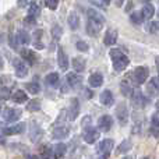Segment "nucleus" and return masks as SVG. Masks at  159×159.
<instances>
[{
  "mask_svg": "<svg viewBox=\"0 0 159 159\" xmlns=\"http://www.w3.org/2000/svg\"><path fill=\"white\" fill-rule=\"evenodd\" d=\"M120 91L126 98H133V95H134V92H135V89L133 88V84L129 80H123V81L120 82Z\"/></svg>",
  "mask_w": 159,
  "mask_h": 159,
  "instance_id": "412c9836",
  "label": "nucleus"
},
{
  "mask_svg": "<svg viewBox=\"0 0 159 159\" xmlns=\"http://www.w3.org/2000/svg\"><path fill=\"white\" fill-rule=\"evenodd\" d=\"M28 129H30V140L32 141V143H36L39 138H42V135H43V129L39 126V123L36 120H31Z\"/></svg>",
  "mask_w": 159,
  "mask_h": 159,
  "instance_id": "1a4fd4ad",
  "label": "nucleus"
},
{
  "mask_svg": "<svg viewBox=\"0 0 159 159\" xmlns=\"http://www.w3.org/2000/svg\"><path fill=\"white\" fill-rule=\"evenodd\" d=\"M13 67H14V73L18 78H25L28 75V64L25 63L22 59H14L13 60Z\"/></svg>",
  "mask_w": 159,
  "mask_h": 159,
  "instance_id": "0eeeda50",
  "label": "nucleus"
},
{
  "mask_svg": "<svg viewBox=\"0 0 159 159\" xmlns=\"http://www.w3.org/2000/svg\"><path fill=\"white\" fill-rule=\"evenodd\" d=\"M133 148V144L130 140H123L120 144H119L117 149H116V152H117V155H123V154H127V152H130V149Z\"/></svg>",
  "mask_w": 159,
  "mask_h": 159,
  "instance_id": "c85d7f7f",
  "label": "nucleus"
},
{
  "mask_svg": "<svg viewBox=\"0 0 159 159\" xmlns=\"http://www.w3.org/2000/svg\"><path fill=\"white\" fill-rule=\"evenodd\" d=\"M70 135V127L67 126H56L52 131L53 140H64Z\"/></svg>",
  "mask_w": 159,
  "mask_h": 159,
  "instance_id": "4468645a",
  "label": "nucleus"
},
{
  "mask_svg": "<svg viewBox=\"0 0 159 159\" xmlns=\"http://www.w3.org/2000/svg\"><path fill=\"white\" fill-rule=\"evenodd\" d=\"M11 101L16 105L28 103V95H27V92H24L22 89H17V91H14L13 95H11Z\"/></svg>",
  "mask_w": 159,
  "mask_h": 159,
  "instance_id": "aec40b11",
  "label": "nucleus"
},
{
  "mask_svg": "<svg viewBox=\"0 0 159 159\" xmlns=\"http://www.w3.org/2000/svg\"><path fill=\"white\" fill-rule=\"evenodd\" d=\"M99 102H101L103 106L110 107L113 103H115V96H113V92L110 89H103L99 95Z\"/></svg>",
  "mask_w": 159,
  "mask_h": 159,
  "instance_id": "dca6fc26",
  "label": "nucleus"
},
{
  "mask_svg": "<svg viewBox=\"0 0 159 159\" xmlns=\"http://www.w3.org/2000/svg\"><path fill=\"white\" fill-rule=\"evenodd\" d=\"M155 64H157V70H158V77H159V56L155 57Z\"/></svg>",
  "mask_w": 159,
  "mask_h": 159,
  "instance_id": "8fccbe9b",
  "label": "nucleus"
},
{
  "mask_svg": "<svg viewBox=\"0 0 159 159\" xmlns=\"http://www.w3.org/2000/svg\"><path fill=\"white\" fill-rule=\"evenodd\" d=\"M21 59L28 64V66H32L36 60V55L34 50H30V49H21Z\"/></svg>",
  "mask_w": 159,
  "mask_h": 159,
  "instance_id": "5701e85b",
  "label": "nucleus"
},
{
  "mask_svg": "<svg viewBox=\"0 0 159 159\" xmlns=\"http://www.w3.org/2000/svg\"><path fill=\"white\" fill-rule=\"evenodd\" d=\"M45 6H46L49 10H56L59 7V2L57 0H53V2H45Z\"/></svg>",
  "mask_w": 159,
  "mask_h": 159,
  "instance_id": "37998d69",
  "label": "nucleus"
},
{
  "mask_svg": "<svg viewBox=\"0 0 159 159\" xmlns=\"http://www.w3.org/2000/svg\"><path fill=\"white\" fill-rule=\"evenodd\" d=\"M16 36H17V42H18L20 45H30L31 43V35H30V32H27L25 30H18Z\"/></svg>",
  "mask_w": 159,
  "mask_h": 159,
  "instance_id": "a878e982",
  "label": "nucleus"
},
{
  "mask_svg": "<svg viewBox=\"0 0 159 159\" xmlns=\"http://www.w3.org/2000/svg\"><path fill=\"white\" fill-rule=\"evenodd\" d=\"M115 116H116V119H117V121L120 123V126H126V124L129 123L130 112H129V107H127L126 102H120V103L116 106Z\"/></svg>",
  "mask_w": 159,
  "mask_h": 159,
  "instance_id": "20e7f679",
  "label": "nucleus"
},
{
  "mask_svg": "<svg viewBox=\"0 0 159 159\" xmlns=\"http://www.w3.org/2000/svg\"><path fill=\"white\" fill-rule=\"evenodd\" d=\"M67 113H69V120H71V121H74L75 119L78 117V115H80V101L77 98H73L71 101H70Z\"/></svg>",
  "mask_w": 159,
  "mask_h": 159,
  "instance_id": "ddd939ff",
  "label": "nucleus"
},
{
  "mask_svg": "<svg viewBox=\"0 0 159 159\" xmlns=\"http://www.w3.org/2000/svg\"><path fill=\"white\" fill-rule=\"evenodd\" d=\"M145 31L148 34H157L159 31V22L154 21V20H152V21H148L145 25Z\"/></svg>",
  "mask_w": 159,
  "mask_h": 159,
  "instance_id": "f704fd0d",
  "label": "nucleus"
},
{
  "mask_svg": "<svg viewBox=\"0 0 159 159\" xmlns=\"http://www.w3.org/2000/svg\"><path fill=\"white\" fill-rule=\"evenodd\" d=\"M75 48H77V50H80V52H82V53H85V52H88V50H89L88 43H87V42H84V41H78L77 43H75Z\"/></svg>",
  "mask_w": 159,
  "mask_h": 159,
  "instance_id": "79ce46f5",
  "label": "nucleus"
},
{
  "mask_svg": "<svg viewBox=\"0 0 159 159\" xmlns=\"http://www.w3.org/2000/svg\"><path fill=\"white\" fill-rule=\"evenodd\" d=\"M61 35H63V30H61L60 25H53L52 27V36L55 38V41H59Z\"/></svg>",
  "mask_w": 159,
  "mask_h": 159,
  "instance_id": "58836bf2",
  "label": "nucleus"
},
{
  "mask_svg": "<svg viewBox=\"0 0 159 159\" xmlns=\"http://www.w3.org/2000/svg\"><path fill=\"white\" fill-rule=\"evenodd\" d=\"M129 77L131 78L137 85L145 84L147 80H148V77H149V70H148V67H147V66L135 67V69L133 70L131 74H130Z\"/></svg>",
  "mask_w": 159,
  "mask_h": 159,
  "instance_id": "7ed1b4c3",
  "label": "nucleus"
},
{
  "mask_svg": "<svg viewBox=\"0 0 159 159\" xmlns=\"http://www.w3.org/2000/svg\"><path fill=\"white\" fill-rule=\"evenodd\" d=\"M34 46L35 49H45V45L42 41H34Z\"/></svg>",
  "mask_w": 159,
  "mask_h": 159,
  "instance_id": "49530a36",
  "label": "nucleus"
},
{
  "mask_svg": "<svg viewBox=\"0 0 159 159\" xmlns=\"http://www.w3.org/2000/svg\"><path fill=\"white\" fill-rule=\"evenodd\" d=\"M140 13H141V16H143L144 20L149 21V20H152V17H154V14H155V6L149 2H145L143 4V7H141Z\"/></svg>",
  "mask_w": 159,
  "mask_h": 159,
  "instance_id": "a211bd4d",
  "label": "nucleus"
},
{
  "mask_svg": "<svg viewBox=\"0 0 159 159\" xmlns=\"http://www.w3.org/2000/svg\"><path fill=\"white\" fill-rule=\"evenodd\" d=\"M41 107L42 105L39 99H30V102L27 103V110H30V112H39Z\"/></svg>",
  "mask_w": 159,
  "mask_h": 159,
  "instance_id": "72a5a7b5",
  "label": "nucleus"
},
{
  "mask_svg": "<svg viewBox=\"0 0 159 159\" xmlns=\"http://www.w3.org/2000/svg\"><path fill=\"white\" fill-rule=\"evenodd\" d=\"M130 21L135 25H140V24H143L144 18H143V16H141V13L138 11V13H133L131 16H130Z\"/></svg>",
  "mask_w": 159,
  "mask_h": 159,
  "instance_id": "4c0bfd02",
  "label": "nucleus"
},
{
  "mask_svg": "<svg viewBox=\"0 0 159 159\" xmlns=\"http://www.w3.org/2000/svg\"><path fill=\"white\" fill-rule=\"evenodd\" d=\"M151 126L154 127L157 131H159V110L151 116Z\"/></svg>",
  "mask_w": 159,
  "mask_h": 159,
  "instance_id": "a19ab883",
  "label": "nucleus"
},
{
  "mask_svg": "<svg viewBox=\"0 0 159 159\" xmlns=\"http://www.w3.org/2000/svg\"><path fill=\"white\" fill-rule=\"evenodd\" d=\"M39 159H56L55 154H53V149L52 148H45L42 151V154L39 155Z\"/></svg>",
  "mask_w": 159,
  "mask_h": 159,
  "instance_id": "ea45409f",
  "label": "nucleus"
},
{
  "mask_svg": "<svg viewBox=\"0 0 159 159\" xmlns=\"http://www.w3.org/2000/svg\"><path fill=\"white\" fill-rule=\"evenodd\" d=\"M57 66L61 71H67V69L70 66L69 56L66 55V52H64V49L61 46L57 48Z\"/></svg>",
  "mask_w": 159,
  "mask_h": 159,
  "instance_id": "f8f14e48",
  "label": "nucleus"
},
{
  "mask_svg": "<svg viewBox=\"0 0 159 159\" xmlns=\"http://www.w3.org/2000/svg\"><path fill=\"white\" fill-rule=\"evenodd\" d=\"M117 30L115 28H107V31L105 32V38H103V43L105 46H113L117 42Z\"/></svg>",
  "mask_w": 159,
  "mask_h": 159,
  "instance_id": "f3484780",
  "label": "nucleus"
},
{
  "mask_svg": "<svg viewBox=\"0 0 159 159\" xmlns=\"http://www.w3.org/2000/svg\"><path fill=\"white\" fill-rule=\"evenodd\" d=\"M133 103L135 105V107H138V109H143V107H145L147 105H148V98H147L145 95H144L141 91H137L135 89L134 95H133Z\"/></svg>",
  "mask_w": 159,
  "mask_h": 159,
  "instance_id": "2eb2a0df",
  "label": "nucleus"
},
{
  "mask_svg": "<svg viewBox=\"0 0 159 159\" xmlns=\"http://www.w3.org/2000/svg\"><path fill=\"white\" fill-rule=\"evenodd\" d=\"M91 6L99 8V10H107L109 2H106V0H96V2H91Z\"/></svg>",
  "mask_w": 159,
  "mask_h": 159,
  "instance_id": "e433bc0d",
  "label": "nucleus"
},
{
  "mask_svg": "<svg viewBox=\"0 0 159 159\" xmlns=\"http://www.w3.org/2000/svg\"><path fill=\"white\" fill-rule=\"evenodd\" d=\"M141 127H143V117L138 113H134V116H133V133L134 134H140Z\"/></svg>",
  "mask_w": 159,
  "mask_h": 159,
  "instance_id": "c756f323",
  "label": "nucleus"
},
{
  "mask_svg": "<svg viewBox=\"0 0 159 159\" xmlns=\"http://www.w3.org/2000/svg\"><path fill=\"white\" fill-rule=\"evenodd\" d=\"M88 84L92 88H99L103 85V75L101 73H92V74L88 77Z\"/></svg>",
  "mask_w": 159,
  "mask_h": 159,
  "instance_id": "b1692460",
  "label": "nucleus"
},
{
  "mask_svg": "<svg viewBox=\"0 0 159 159\" xmlns=\"http://www.w3.org/2000/svg\"><path fill=\"white\" fill-rule=\"evenodd\" d=\"M39 14H41V7H39V3L32 2L28 7V17H32V18L38 20Z\"/></svg>",
  "mask_w": 159,
  "mask_h": 159,
  "instance_id": "7c9ffc66",
  "label": "nucleus"
},
{
  "mask_svg": "<svg viewBox=\"0 0 159 159\" xmlns=\"http://www.w3.org/2000/svg\"><path fill=\"white\" fill-rule=\"evenodd\" d=\"M4 67V60H3V57H2V55H0V70Z\"/></svg>",
  "mask_w": 159,
  "mask_h": 159,
  "instance_id": "3c124183",
  "label": "nucleus"
},
{
  "mask_svg": "<svg viewBox=\"0 0 159 159\" xmlns=\"http://www.w3.org/2000/svg\"><path fill=\"white\" fill-rule=\"evenodd\" d=\"M66 82L69 87L75 88L82 82V75L75 71H70V73H67V75H66Z\"/></svg>",
  "mask_w": 159,
  "mask_h": 159,
  "instance_id": "6ab92c4d",
  "label": "nucleus"
},
{
  "mask_svg": "<svg viewBox=\"0 0 159 159\" xmlns=\"http://www.w3.org/2000/svg\"><path fill=\"white\" fill-rule=\"evenodd\" d=\"M105 16L99 13L96 8H88L87 10V25L85 30L89 36H98V34L103 30L105 27Z\"/></svg>",
  "mask_w": 159,
  "mask_h": 159,
  "instance_id": "f257e3e1",
  "label": "nucleus"
},
{
  "mask_svg": "<svg viewBox=\"0 0 159 159\" xmlns=\"http://www.w3.org/2000/svg\"><path fill=\"white\" fill-rule=\"evenodd\" d=\"M25 131V123L20 121V123L14 124V126H10V127H3L0 130L3 135H17V134H21V133Z\"/></svg>",
  "mask_w": 159,
  "mask_h": 159,
  "instance_id": "9d476101",
  "label": "nucleus"
},
{
  "mask_svg": "<svg viewBox=\"0 0 159 159\" xmlns=\"http://www.w3.org/2000/svg\"><path fill=\"white\" fill-rule=\"evenodd\" d=\"M85 67H87V61H85V59H82V57H74L73 59V69H74L75 73L81 74V73L85 70Z\"/></svg>",
  "mask_w": 159,
  "mask_h": 159,
  "instance_id": "cd10ccee",
  "label": "nucleus"
},
{
  "mask_svg": "<svg viewBox=\"0 0 159 159\" xmlns=\"http://www.w3.org/2000/svg\"><path fill=\"white\" fill-rule=\"evenodd\" d=\"M22 116V110L17 107H6L2 112V117L4 121H18Z\"/></svg>",
  "mask_w": 159,
  "mask_h": 159,
  "instance_id": "423d86ee",
  "label": "nucleus"
},
{
  "mask_svg": "<svg viewBox=\"0 0 159 159\" xmlns=\"http://www.w3.org/2000/svg\"><path fill=\"white\" fill-rule=\"evenodd\" d=\"M67 24H69L70 30L75 31L78 30L80 27V16L77 11H71V13L69 14V17H67Z\"/></svg>",
  "mask_w": 159,
  "mask_h": 159,
  "instance_id": "393cba45",
  "label": "nucleus"
},
{
  "mask_svg": "<svg viewBox=\"0 0 159 159\" xmlns=\"http://www.w3.org/2000/svg\"><path fill=\"white\" fill-rule=\"evenodd\" d=\"M99 137H101V131L93 126L84 129V131H82V140L87 144H89V145H93L99 140Z\"/></svg>",
  "mask_w": 159,
  "mask_h": 159,
  "instance_id": "39448f33",
  "label": "nucleus"
},
{
  "mask_svg": "<svg viewBox=\"0 0 159 159\" xmlns=\"http://www.w3.org/2000/svg\"><path fill=\"white\" fill-rule=\"evenodd\" d=\"M52 149H53V154H55V158H61L67 151V144L57 143V144H55V147Z\"/></svg>",
  "mask_w": 159,
  "mask_h": 159,
  "instance_id": "2f4dec72",
  "label": "nucleus"
},
{
  "mask_svg": "<svg viewBox=\"0 0 159 159\" xmlns=\"http://www.w3.org/2000/svg\"><path fill=\"white\" fill-rule=\"evenodd\" d=\"M67 87H69V85H67V82H66V84H61L60 91H61L63 93H67V92H69V88H67Z\"/></svg>",
  "mask_w": 159,
  "mask_h": 159,
  "instance_id": "de8ad7c7",
  "label": "nucleus"
},
{
  "mask_svg": "<svg viewBox=\"0 0 159 159\" xmlns=\"http://www.w3.org/2000/svg\"><path fill=\"white\" fill-rule=\"evenodd\" d=\"M42 35H43V31L42 30H36L35 32H34V41H42Z\"/></svg>",
  "mask_w": 159,
  "mask_h": 159,
  "instance_id": "a18cd8bd",
  "label": "nucleus"
},
{
  "mask_svg": "<svg viewBox=\"0 0 159 159\" xmlns=\"http://www.w3.org/2000/svg\"><path fill=\"white\" fill-rule=\"evenodd\" d=\"M113 148H115V141L112 138H103V140H101L98 143V148L96 149H98V152L102 157H107L113 151Z\"/></svg>",
  "mask_w": 159,
  "mask_h": 159,
  "instance_id": "6e6552de",
  "label": "nucleus"
},
{
  "mask_svg": "<svg viewBox=\"0 0 159 159\" xmlns=\"http://www.w3.org/2000/svg\"><path fill=\"white\" fill-rule=\"evenodd\" d=\"M25 88H27V91L31 93V95H38V93L41 92V85H39L38 81L28 82V84L25 85Z\"/></svg>",
  "mask_w": 159,
  "mask_h": 159,
  "instance_id": "473e14b6",
  "label": "nucleus"
},
{
  "mask_svg": "<svg viewBox=\"0 0 159 159\" xmlns=\"http://www.w3.org/2000/svg\"><path fill=\"white\" fill-rule=\"evenodd\" d=\"M141 159H151L149 157H144V158H141Z\"/></svg>",
  "mask_w": 159,
  "mask_h": 159,
  "instance_id": "6e6d98bb",
  "label": "nucleus"
},
{
  "mask_svg": "<svg viewBox=\"0 0 159 159\" xmlns=\"http://www.w3.org/2000/svg\"><path fill=\"white\" fill-rule=\"evenodd\" d=\"M25 159H39V155H34V154H27Z\"/></svg>",
  "mask_w": 159,
  "mask_h": 159,
  "instance_id": "09e8293b",
  "label": "nucleus"
},
{
  "mask_svg": "<svg viewBox=\"0 0 159 159\" xmlns=\"http://www.w3.org/2000/svg\"><path fill=\"white\" fill-rule=\"evenodd\" d=\"M123 159H135L134 155H127V157H124Z\"/></svg>",
  "mask_w": 159,
  "mask_h": 159,
  "instance_id": "603ef678",
  "label": "nucleus"
},
{
  "mask_svg": "<svg viewBox=\"0 0 159 159\" xmlns=\"http://www.w3.org/2000/svg\"><path fill=\"white\" fill-rule=\"evenodd\" d=\"M109 57L112 60V66L116 71H124L127 67L130 66V59L123 50L117 49V48H112L109 50Z\"/></svg>",
  "mask_w": 159,
  "mask_h": 159,
  "instance_id": "f03ea898",
  "label": "nucleus"
},
{
  "mask_svg": "<svg viewBox=\"0 0 159 159\" xmlns=\"http://www.w3.org/2000/svg\"><path fill=\"white\" fill-rule=\"evenodd\" d=\"M147 92L149 96H157L159 93V77H152L151 81L147 84Z\"/></svg>",
  "mask_w": 159,
  "mask_h": 159,
  "instance_id": "4be33fe9",
  "label": "nucleus"
},
{
  "mask_svg": "<svg viewBox=\"0 0 159 159\" xmlns=\"http://www.w3.org/2000/svg\"><path fill=\"white\" fill-rule=\"evenodd\" d=\"M98 159H107V157H102V155H101V157H99Z\"/></svg>",
  "mask_w": 159,
  "mask_h": 159,
  "instance_id": "5fc2aeb1",
  "label": "nucleus"
},
{
  "mask_svg": "<svg viewBox=\"0 0 159 159\" xmlns=\"http://www.w3.org/2000/svg\"><path fill=\"white\" fill-rule=\"evenodd\" d=\"M11 91L8 87H2L0 88V99L2 101H7V99H11Z\"/></svg>",
  "mask_w": 159,
  "mask_h": 159,
  "instance_id": "c9c22d12",
  "label": "nucleus"
},
{
  "mask_svg": "<svg viewBox=\"0 0 159 159\" xmlns=\"http://www.w3.org/2000/svg\"><path fill=\"white\" fill-rule=\"evenodd\" d=\"M45 82H46L49 87H57L59 82H60V75H59V73H56V71L49 73V74L45 77Z\"/></svg>",
  "mask_w": 159,
  "mask_h": 159,
  "instance_id": "bb28decb",
  "label": "nucleus"
},
{
  "mask_svg": "<svg viewBox=\"0 0 159 159\" xmlns=\"http://www.w3.org/2000/svg\"><path fill=\"white\" fill-rule=\"evenodd\" d=\"M115 4H116V6H123V2H116Z\"/></svg>",
  "mask_w": 159,
  "mask_h": 159,
  "instance_id": "864d4df0",
  "label": "nucleus"
},
{
  "mask_svg": "<svg viewBox=\"0 0 159 159\" xmlns=\"http://www.w3.org/2000/svg\"><path fill=\"white\" fill-rule=\"evenodd\" d=\"M81 126L84 127V129H88V127H91V117H89V116H85V117L82 119Z\"/></svg>",
  "mask_w": 159,
  "mask_h": 159,
  "instance_id": "c03bdc74",
  "label": "nucleus"
},
{
  "mask_svg": "<svg viewBox=\"0 0 159 159\" xmlns=\"http://www.w3.org/2000/svg\"><path fill=\"white\" fill-rule=\"evenodd\" d=\"M113 127V117L110 115H102L98 119V130L99 131L107 133Z\"/></svg>",
  "mask_w": 159,
  "mask_h": 159,
  "instance_id": "9b49d317",
  "label": "nucleus"
}]
</instances>
